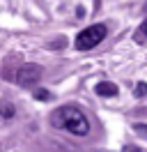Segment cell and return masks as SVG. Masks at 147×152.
I'll return each instance as SVG.
<instances>
[{
  "instance_id": "cell-2",
  "label": "cell",
  "mask_w": 147,
  "mask_h": 152,
  "mask_svg": "<svg viewBox=\"0 0 147 152\" xmlns=\"http://www.w3.org/2000/svg\"><path fill=\"white\" fill-rule=\"evenodd\" d=\"M106 32H108V30H106L103 23H94L90 28L81 30V32L76 35V48H78V51H90V48H94L97 44L103 42Z\"/></svg>"
},
{
  "instance_id": "cell-11",
  "label": "cell",
  "mask_w": 147,
  "mask_h": 152,
  "mask_svg": "<svg viewBox=\"0 0 147 152\" xmlns=\"http://www.w3.org/2000/svg\"><path fill=\"white\" fill-rule=\"evenodd\" d=\"M145 7H147V5H145Z\"/></svg>"
},
{
  "instance_id": "cell-6",
  "label": "cell",
  "mask_w": 147,
  "mask_h": 152,
  "mask_svg": "<svg viewBox=\"0 0 147 152\" xmlns=\"http://www.w3.org/2000/svg\"><path fill=\"white\" fill-rule=\"evenodd\" d=\"M133 92H136V97H145L147 95V83H145V81L136 83V90H133Z\"/></svg>"
},
{
  "instance_id": "cell-10",
  "label": "cell",
  "mask_w": 147,
  "mask_h": 152,
  "mask_svg": "<svg viewBox=\"0 0 147 152\" xmlns=\"http://www.w3.org/2000/svg\"><path fill=\"white\" fill-rule=\"evenodd\" d=\"M122 152H143V150H140V148H136V145H127Z\"/></svg>"
},
{
  "instance_id": "cell-3",
  "label": "cell",
  "mask_w": 147,
  "mask_h": 152,
  "mask_svg": "<svg viewBox=\"0 0 147 152\" xmlns=\"http://www.w3.org/2000/svg\"><path fill=\"white\" fill-rule=\"evenodd\" d=\"M41 78V67L39 65H23L16 72V83L18 86H35Z\"/></svg>"
},
{
  "instance_id": "cell-5",
  "label": "cell",
  "mask_w": 147,
  "mask_h": 152,
  "mask_svg": "<svg viewBox=\"0 0 147 152\" xmlns=\"http://www.w3.org/2000/svg\"><path fill=\"white\" fill-rule=\"evenodd\" d=\"M133 39H136L138 44H147V21H143L138 26V30L133 32Z\"/></svg>"
},
{
  "instance_id": "cell-9",
  "label": "cell",
  "mask_w": 147,
  "mask_h": 152,
  "mask_svg": "<svg viewBox=\"0 0 147 152\" xmlns=\"http://www.w3.org/2000/svg\"><path fill=\"white\" fill-rule=\"evenodd\" d=\"M136 132L143 134V136H147V127H145V124H136Z\"/></svg>"
},
{
  "instance_id": "cell-7",
  "label": "cell",
  "mask_w": 147,
  "mask_h": 152,
  "mask_svg": "<svg viewBox=\"0 0 147 152\" xmlns=\"http://www.w3.org/2000/svg\"><path fill=\"white\" fill-rule=\"evenodd\" d=\"M12 115H14V106H12V104H5V108H2V118L9 120Z\"/></svg>"
},
{
  "instance_id": "cell-1",
  "label": "cell",
  "mask_w": 147,
  "mask_h": 152,
  "mask_svg": "<svg viewBox=\"0 0 147 152\" xmlns=\"http://www.w3.org/2000/svg\"><path fill=\"white\" fill-rule=\"evenodd\" d=\"M51 124L57 129H67L74 136H85L90 132V120L76 106H60L53 115H51Z\"/></svg>"
},
{
  "instance_id": "cell-4",
  "label": "cell",
  "mask_w": 147,
  "mask_h": 152,
  "mask_svg": "<svg viewBox=\"0 0 147 152\" xmlns=\"http://www.w3.org/2000/svg\"><path fill=\"white\" fill-rule=\"evenodd\" d=\"M94 92H97L99 97H115L119 90H117V86H115V83H110V81H101V83H97V86H94Z\"/></svg>"
},
{
  "instance_id": "cell-8",
  "label": "cell",
  "mask_w": 147,
  "mask_h": 152,
  "mask_svg": "<svg viewBox=\"0 0 147 152\" xmlns=\"http://www.w3.org/2000/svg\"><path fill=\"white\" fill-rule=\"evenodd\" d=\"M37 99H51V95H48V92H46V90H37Z\"/></svg>"
}]
</instances>
